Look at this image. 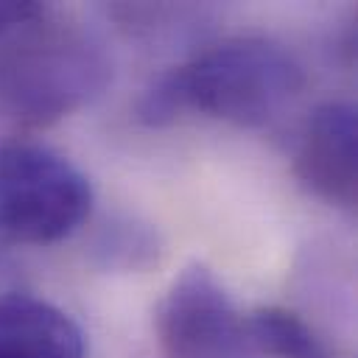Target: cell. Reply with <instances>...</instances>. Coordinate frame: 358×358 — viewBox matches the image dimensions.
Returning <instances> with one entry per match:
<instances>
[{
    "label": "cell",
    "instance_id": "6da1fadb",
    "mask_svg": "<svg viewBox=\"0 0 358 358\" xmlns=\"http://www.w3.org/2000/svg\"><path fill=\"white\" fill-rule=\"evenodd\" d=\"M302 87V67L282 45L235 36L159 76L143 92L137 117L145 126H168L185 112H201L241 129H260L280 117Z\"/></svg>",
    "mask_w": 358,
    "mask_h": 358
},
{
    "label": "cell",
    "instance_id": "7a4b0ae2",
    "mask_svg": "<svg viewBox=\"0 0 358 358\" xmlns=\"http://www.w3.org/2000/svg\"><path fill=\"white\" fill-rule=\"evenodd\" d=\"M103 45L84 28L48 22V8L20 28L0 59V95L14 117L48 126L90 103L109 81Z\"/></svg>",
    "mask_w": 358,
    "mask_h": 358
},
{
    "label": "cell",
    "instance_id": "3957f363",
    "mask_svg": "<svg viewBox=\"0 0 358 358\" xmlns=\"http://www.w3.org/2000/svg\"><path fill=\"white\" fill-rule=\"evenodd\" d=\"M92 210L90 179L59 151L11 140L0 145V232L17 243L70 238Z\"/></svg>",
    "mask_w": 358,
    "mask_h": 358
},
{
    "label": "cell",
    "instance_id": "277c9868",
    "mask_svg": "<svg viewBox=\"0 0 358 358\" xmlns=\"http://www.w3.org/2000/svg\"><path fill=\"white\" fill-rule=\"evenodd\" d=\"M154 330L165 358H255L243 316L201 263H190L171 282L157 305Z\"/></svg>",
    "mask_w": 358,
    "mask_h": 358
},
{
    "label": "cell",
    "instance_id": "5b68a950",
    "mask_svg": "<svg viewBox=\"0 0 358 358\" xmlns=\"http://www.w3.org/2000/svg\"><path fill=\"white\" fill-rule=\"evenodd\" d=\"M294 173L316 199L355 207L358 117L352 103L324 101L308 115L294 151Z\"/></svg>",
    "mask_w": 358,
    "mask_h": 358
},
{
    "label": "cell",
    "instance_id": "8992f818",
    "mask_svg": "<svg viewBox=\"0 0 358 358\" xmlns=\"http://www.w3.org/2000/svg\"><path fill=\"white\" fill-rule=\"evenodd\" d=\"M0 358H87L81 327L53 302L0 296Z\"/></svg>",
    "mask_w": 358,
    "mask_h": 358
},
{
    "label": "cell",
    "instance_id": "52a82bcc",
    "mask_svg": "<svg viewBox=\"0 0 358 358\" xmlns=\"http://www.w3.org/2000/svg\"><path fill=\"white\" fill-rule=\"evenodd\" d=\"M246 338L252 352L271 358H336L327 341L294 310L285 308H257L243 316Z\"/></svg>",
    "mask_w": 358,
    "mask_h": 358
},
{
    "label": "cell",
    "instance_id": "ba28073f",
    "mask_svg": "<svg viewBox=\"0 0 358 358\" xmlns=\"http://www.w3.org/2000/svg\"><path fill=\"white\" fill-rule=\"evenodd\" d=\"M120 232H103V238L98 241V252L103 255L106 266H120V268H134L140 266L137 257H145V263L151 260V255H157V235H151L143 227L134 224H120Z\"/></svg>",
    "mask_w": 358,
    "mask_h": 358
},
{
    "label": "cell",
    "instance_id": "9c48e42d",
    "mask_svg": "<svg viewBox=\"0 0 358 358\" xmlns=\"http://www.w3.org/2000/svg\"><path fill=\"white\" fill-rule=\"evenodd\" d=\"M42 11H45V6H39V3H14V0L0 3V36H6L11 31H17L20 25L31 22Z\"/></svg>",
    "mask_w": 358,
    "mask_h": 358
}]
</instances>
